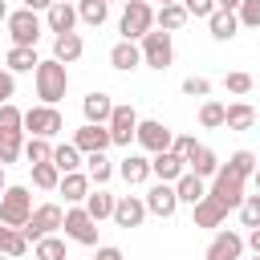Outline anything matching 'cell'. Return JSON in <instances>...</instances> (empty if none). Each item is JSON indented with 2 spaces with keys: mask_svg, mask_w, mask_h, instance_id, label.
<instances>
[{
  "mask_svg": "<svg viewBox=\"0 0 260 260\" xmlns=\"http://www.w3.org/2000/svg\"><path fill=\"white\" fill-rule=\"evenodd\" d=\"M256 175V154L252 150H236L232 158H228V167H219V175H215V183L207 187V195L211 199H219L228 211L236 207L240 211V203H244V183Z\"/></svg>",
  "mask_w": 260,
  "mask_h": 260,
  "instance_id": "obj_1",
  "label": "cell"
},
{
  "mask_svg": "<svg viewBox=\"0 0 260 260\" xmlns=\"http://www.w3.org/2000/svg\"><path fill=\"white\" fill-rule=\"evenodd\" d=\"M32 77H37V98H41L45 106H57V102L65 98V89H69V73H65V65H61L57 57L41 61Z\"/></svg>",
  "mask_w": 260,
  "mask_h": 260,
  "instance_id": "obj_2",
  "label": "cell"
},
{
  "mask_svg": "<svg viewBox=\"0 0 260 260\" xmlns=\"http://www.w3.org/2000/svg\"><path fill=\"white\" fill-rule=\"evenodd\" d=\"M32 195H28V187H4V195H0V223L4 228H24L28 219H32Z\"/></svg>",
  "mask_w": 260,
  "mask_h": 260,
  "instance_id": "obj_3",
  "label": "cell"
},
{
  "mask_svg": "<svg viewBox=\"0 0 260 260\" xmlns=\"http://www.w3.org/2000/svg\"><path fill=\"white\" fill-rule=\"evenodd\" d=\"M150 24H154V8L146 4V0H126V8H122V41H142L146 32H150Z\"/></svg>",
  "mask_w": 260,
  "mask_h": 260,
  "instance_id": "obj_4",
  "label": "cell"
},
{
  "mask_svg": "<svg viewBox=\"0 0 260 260\" xmlns=\"http://www.w3.org/2000/svg\"><path fill=\"white\" fill-rule=\"evenodd\" d=\"M61 223H65V211H61L57 203H41V207L32 211V219H28L20 232H24V240H28V244H41V240H45V236H53Z\"/></svg>",
  "mask_w": 260,
  "mask_h": 260,
  "instance_id": "obj_5",
  "label": "cell"
},
{
  "mask_svg": "<svg viewBox=\"0 0 260 260\" xmlns=\"http://www.w3.org/2000/svg\"><path fill=\"white\" fill-rule=\"evenodd\" d=\"M24 130H32V138H53L65 130V118L57 106H32L24 110Z\"/></svg>",
  "mask_w": 260,
  "mask_h": 260,
  "instance_id": "obj_6",
  "label": "cell"
},
{
  "mask_svg": "<svg viewBox=\"0 0 260 260\" xmlns=\"http://www.w3.org/2000/svg\"><path fill=\"white\" fill-rule=\"evenodd\" d=\"M8 32H12V45H24L32 49L41 41V16L32 8H20V12H8Z\"/></svg>",
  "mask_w": 260,
  "mask_h": 260,
  "instance_id": "obj_7",
  "label": "cell"
},
{
  "mask_svg": "<svg viewBox=\"0 0 260 260\" xmlns=\"http://www.w3.org/2000/svg\"><path fill=\"white\" fill-rule=\"evenodd\" d=\"M61 228H65V236H69V240H77V244H85V248H93V244H98V219H93L85 207H69Z\"/></svg>",
  "mask_w": 260,
  "mask_h": 260,
  "instance_id": "obj_8",
  "label": "cell"
},
{
  "mask_svg": "<svg viewBox=\"0 0 260 260\" xmlns=\"http://www.w3.org/2000/svg\"><path fill=\"white\" fill-rule=\"evenodd\" d=\"M142 61L150 69H167L175 61V49H171V32H146L142 37Z\"/></svg>",
  "mask_w": 260,
  "mask_h": 260,
  "instance_id": "obj_9",
  "label": "cell"
},
{
  "mask_svg": "<svg viewBox=\"0 0 260 260\" xmlns=\"http://www.w3.org/2000/svg\"><path fill=\"white\" fill-rule=\"evenodd\" d=\"M138 146L142 150H150V154H162V150H171V142H175V134H171V126H162V122H154V118H146V122H138Z\"/></svg>",
  "mask_w": 260,
  "mask_h": 260,
  "instance_id": "obj_10",
  "label": "cell"
},
{
  "mask_svg": "<svg viewBox=\"0 0 260 260\" xmlns=\"http://www.w3.org/2000/svg\"><path fill=\"white\" fill-rule=\"evenodd\" d=\"M110 138H114V146H130V138L138 134V114H134V106H114V114H110Z\"/></svg>",
  "mask_w": 260,
  "mask_h": 260,
  "instance_id": "obj_11",
  "label": "cell"
},
{
  "mask_svg": "<svg viewBox=\"0 0 260 260\" xmlns=\"http://www.w3.org/2000/svg\"><path fill=\"white\" fill-rule=\"evenodd\" d=\"M146 211L158 215V219H171V215L179 211V191H175V183H154V187L146 191Z\"/></svg>",
  "mask_w": 260,
  "mask_h": 260,
  "instance_id": "obj_12",
  "label": "cell"
},
{
  "mask_svg": "<svg viewBox=\"0 0 260 260\" xmlns=\"http://www.w3.org/2000/svg\"><path fill=\"white\" fill-rule=\"evenodd\" d=\"M73 146H77L81 154H106V146H114L110 126H93V122H85V126L73 134Z\"/></svg>",
  "mask_w": 260,
  "mask_h": 260,
  "instance_id": "obj_13",
  "label": "cell"
},
{
  "mask_svg": "<svg viewBox=\"0 0 260 260\" xmlns=\"http://www.w3.org/2000/svg\"><path fill=\"white\" fill-rule=\"evenodd\" d=\"M142 219H146V199H138V195H118V203H114V223H118V228H142Z\"/></svg>",
  "mask_w": 260,
  "mask_h": 260,
  "instance_id": "obj_14",
  "label": "cell"
},
{
  "mask_svg": "<svg viewBox=\"0 0 260 260\" xmlns=\"http://www.w3.org/2000/svg\"><path fill=\"white\" fill-rule=\"evenodd\" d=\"M150 175H158V183H179L187 175V158H179L175 150H162L150 158Z\"/></svg>",
  "mask_w": 260,
  "mask_h": 260,
  "instance_id": "obj_15",
  "label": "cell"
},
{
  "mask_svg": "<svg viewBox=\"0 0 260 260\" xmlns=\"http://www.w3.org/2000/svg\"><path fill=\"white\" fill-rule=\"evenodd\" d=\"M240 256H244V236L236 232H219L207 244V260H240Z\"/></svg>",
  "mask_w": 260,
  "mask_h": 260,
  "instance_id": "obj_16",
  "label": "cell"
},
{
  "mask_svg": "<svg viewBox=\"0 0 260 260\" xmlns=\"http://www.w3.org/2000/svg\"><path fill=\"white\" fill-rule=\"evenodd\" d=\"M81 114H85V122H93V126H106V122H110V114H114V102H110V93H102V89L85 93V102H81Z\"/></svg>",
  "mask_w": 260,
  "mask_h": 260,
  "instance_id": "obj_17",
  "label": "cell"
},
{
  "mask_svg": "<svg viewBox=\"0 0 260 260\" xmlns=\"http://www.w3.org/2000/svg\"><path fill=\"white\" fill-rule=\"evenodd\" d=\"M223 219H228V207H223L219 199L203 195V199L195 203V228H219Z\"/></svg>",
  "mask_w": 260,
  "mask_h": 260,
  "instance_id": "obj_18",
  "label": "cell"
},
{
  "mask_svg": "<svg viewBox=\"0 0 260 260\" xmlns=\"http://www.w3.org/2000/svg\"><path fill=\"white\" fill-rule=\"evenodd\" d=\"M187 171L199 175V179H215V175H219V158H215V150H211V146H195V154L187 158Z\"/></svg>",
  "mask_w": 260,
  "mask_h": 260,
  "instance_id": "obj_19",
  "label": "cell"
},
{
  "mask_svg": "<svg viewBox=\"0 0 260 260\" xmlns=\"http://www.w3.org/2000/svg\"><path fill=\"white\" fill-rule=\"evenodd\" d=\"M49 28L57 32V37H65V32H73V24H77V8L73 4H65V0H57L53 8H49Z\"/></svg>",
  "mask_w": 260,
  "mask_h": 260,
  "instance_id": "obj_20",
  "label": "cell"
},
{
  "mask_svg": "<svg viewBox=\"0 0 260 260\" xmlns=\"http://www.w3.org/2000/svg\"><path fill=\"white\" fill-rule=\"evenodd\" d=\"M138 61H142V49H138L134 41H118V45L110 49V65H114V69H122V73H130Z\"/></svg>",
  "mask_w": 260,
  "mask_h": 260,
  "instance_id": "obj_21",
  "label": "cell"
},
{
  "mask_svg": "<svg viewBox=\"0 0 260 260\" xmlns=\"http://www.w3.org/2000/svg\"><path fill=\"white\" fill-rule=\"evenodd\" d=\"M118 175L134 187V183H146L150 179V158H142V154H126L122 158V167H118Z\"/></svg>",
  "mask_w": 260,
  "mask_h": 260,
  "instance_id": "obj_22",
  "label": "cell"
},
{
  "mask_svg": "<svg viewBox=\"0 0 260 260\" xmlns=\"http://www.w3.org/2000/svg\"><path fill=\"white\" fill-rule=\"evenodd\" d=\"M114 203H118V199H114L110 191H102V187L85 195V211H89L98 223H102V219H114Z\"/></svg>",
  "mask_w": 260,
  "mask_h": 260,
  "instance_id": "obj_23",
  "label": "cell"
},
{
  "mask_svg": "<svg viewBox=\"0 0 260 260\" xmlns=\"http://www.w3.org/2000/svg\"><path fill=\"white\" fill-rule=\"evenodd\" d=\"M207 28H211V37H215V41H232V37H236V28H240V16L219 8V12H211Z\"/></svg>",
  "mask_w": 260,
  "mask_h": 260,
  "instance_id": "obj_24",
  "label": "cell"
},
{
  "mask_svg": "<svg viewBox=\"0 0 260 260\" xmlns=\"http://www.w3.org/2000/svg\"><path fill=\"white\" fill-rule=\"evenodd\" d=\"M81 49H85V45H81V37H77V32H65V37H53V57H57L61 65H69V61H77V57H81Z\"/></svg>",
  "mask_w": 260,
  "mask_h": 260,
  "instance_id": "obj_25",
  "label": "cell"
},
{
  "mask_svg": "<svg viewBox=\"0 0 260 260\" xmlns=\"http://www.w3.org/2000/svg\"><path fill=\"white\" fill-rule=\"evenodd\" d=\"M4 61H8V69H12V73H28V69L37 73V65H41V57H37V49H24V45H12Z\"/></svg>",
  "mask_w": 260,
  "mask_h": 260,
  "instance_id": "obj_26",
  "label": "cell"
},
{
  "mask_svg": "<svg viewBox=\"0 0 260 260\" xmlns=\"http://www.w3.org/2000/svg\"><path fill=\"white\" fill-rule=\"evenodd\" d=\"M69 203H81L85 195H89V175H81V171H73V175H61V187H57Z\"/></svg>",
  "mask_w": 260,
  "mask_h": 260,
  "instance_id": "obj_27",
  "label": "cell"
},
{
  "mask_svg": "<svg viewBox=\"0 0 260 260\" xmlns=\"http://www.w3.org/2000/svg\"><path fill=\"white\" fill-rule=\"evenodd\" d=\"M154 20H158V28H162V32H175V28H183L191 16H187V8H183V4H162V8L154 12Z\"/></svg>",
  "mask_w": 260,
  "mask_h": 260,
  "instance_id": "obj_28",
  "label": "cell"
},
{
  "mask_svg": "<svg viewBox=\"0 0 260 260\" xmlns=\"http://www.w3.org/2000/svg\"><path fill=\"white\" fill-rule=\"evenodd\" d=\"M223 126H228V130H252V126H256V110H252L248 102H232Z\"/></svg>",
  "mask_w": 260,
  "mask_h": 260,
  "instance_id": "obj_29",
  "label": "cell"
},
{
  "mask_svg": "<svg viewBox=\"0 0 260 260\" xmlns=\"http://www.w3.org/2000/svg\"><path fill=\"white\" fill-rule=\"evenodd\" d=\"M175 191H179V203H191V207H195V203H199V199L207 195L203 179H199V175H191V171H187V175H183V179L175 183Z\"/></svg>",
  "mask_w": 260,
  "mask_h": 260,
  "instance_id": "obj_30",
  "label": "cell"
},
{
  "mask_svg": "<svg viewBox=\"0 0 260 260\" xmlns=\"http://www.w3.org/2000/svg\"><path fill=\"white\" fill-rule=\"evenodd\" d=\"M0 252H4V256H12V260H20V256L28 252L24 232H20V228H0Z\"/></svg>",
  "mask_w": 260,
  "mask_h": 260,
  "instance_id": "obj_31",
  "label": "cell"
},
{
  "mask_svg": "<svg viewBox=\"0 0 260 260\" xmlns=\"http://www.w3.org/2000/svg\"><path fill=\"white\" fill-rule=\"evenodd\" d=\"M53 167H57L61 175H73V171L81 167V150H77L73 142H65V146H53Z\"/></svg>",
  "mask_w": 260,
  "mask_h": 260,
  "instance_id": "obj_32",
  "label": "cell"
},
{
  "mask_svg": "<svg viewBox=\"0 0 260 260\" xmlns=\"http://www.w3.org/2000/svg\"><path fill=\"white\" fill-rule=\"evenodd\" d=\"M24 130H0V162H16V154H24Z\"/></svg>",
  "mask_w": 260,
  "mask_h": 260,
  "instance_id": "obj_33",
  "label": "cell"
},
{
  "mask_svg": "<svg viewBox=\"0 0 260 260\" xmlns=\"http://www.w3.org/2000/svg\"><path fill=\"white\" fill-rule=\"evenodd\" d=\"M85 167H89V183H98V187H106L110 175H114V167H110L106 154H85Z\"/></svg>",
  "mask_w": 260,
  "mask_h": 260,
  "instance_id": "obj_34",
  "label": "cell"
},
{
  "mask_svg": "<svg viewBox=\"0 0 260 260\" xmlns=\"http://www.w3.org/2000/svg\"><path fill=\"white\" fill-rule=\"evenodd\" d=\"M32 183H37L41 191H57V187H61V171H57L53 162H37V167H32Z\"/></svg>",
  "mask_w": 260,
  "mask_h": 260,
  "instance_id": "obj_35",
  "label": "cell"
},
{
  "mask_svg": "<svg viewBox=\"0 0 260 260\" xmlns=\"http://www.w3.org/2000/svg\"><path fill=\"white\" fill-rule=\"evenodd\" d=\"M24 158H28V167H37V162H53V146H49V138H28V142H24Z\"/></svg>",
  "mask_w": 260,
  "mask_h": 260,
  "instance_id": "obj_36",
  "label": "cell"
},
{
  "mask_svg": "<svg viewBox=\"0 0 260 260\" xmlns=\"http://www.w3.org/2000/svg\"><path fill=\"white\" fill-rule=\"evenodd\" d=\"M77 20H85L89 28H98L106 20V0H81L77 4Z\"/></svg>",
  "mask_w": 260,
  "mask_h": 260,
  "instance_id": "obj_37",
  "label": "cell"
},
{
  "mask_svg": "<svg viewBox=\"0 0 260 260\" xmlns=\"http://www.w3.org/2000/svg\"><path fill=\"white\" fill-rule=\"evenodd\" d=\"M32 256H37V260H69V256H65V240H57V236H45V240L32 248Z\"/></svg>",
  "mask_w": 260,
  "mask_h": 260,
  "instance_id": "obj_38",
  "label": "cell"
},
{
  "mask_svg": "<svg viewBox=\"0 0 260 260\" xmlns=\"http://www.w3.org/2000/svg\"><path fill=\"white\" fill-rule=\"evenodd\" d=\"M199 122H203L207 130L223 126V122H228V106H219V102H203V106H199Z\"/></svg>",
  "mask_w": 260,
  "mask_h": 260,
  "instance_id": "obj_39",
  "label": "cell"
},
{
  "mask_svg": "<svg viewBox=\"0 0 260 260\" xmlns=\"http://www.w3.org/2000/svg\"><path fill=\"white\" fill-rule=\"evenodd\" d=\"M240 223H244V228H260V191H256V195H244V203H240Z\"/></svg>",
  "mask_w": 260,
  "mask_h": 260,
  "instance_id": "obj_40",
  "label": "cell"
},
{
  "mask_svg": "<svg viewBox=\"0 0 260 260\" xmlns=\"http://www.w3.org/2000/svg\"><path fill=\"white\" fill-rule=\"evenodd\" d=\"M0 130H24V114H20L12 102L0 106Z\"/></svg>",
  "mask_w": 260,
  "mask_h": 260,
  "instance_id": "obj_41",
  "label": "cell"
},
{
  "mask_svg": "<svg viewBox=\"0 0 260 260\" xmlns=\"http://www.w3.org/2000/svg\"><path fill=\"white\" fill-rule=\"evenodd\" d=\"M183 8H187V16H195V20H211V12H219L215 0H183Z\"/></svg>",
  "mask_w": 260,
  "mask_h": 260,
  "instance_id": "obj_42",
  "label": "cell"
},
{
  "mask_svg": "<svg viewBox=\"0 0 260 260\" xmlns=\"http://www.w3.org/2000/svg\"><path fill=\"white\" fill-rule=\"evenodd\" d=\"M236 16H240V24H248V28H260V0H244Z\"/></svg>",
  "mask_w": 260,
  "mask_h": 260,
  "instance_id": "obj_43",
  "label": "cell"
},
{
  "mask_svg": "<svg viewBox=\"0 0 260 260\" xmlns=\"http://www.w3.org/2000/svg\"><path fill=\"white\" fill-rule=\"evenodd\" d=\"M223 85H228V93H248V89H252V77H248L244 69H236V73L223 77Z\"/></svg>",
  "mask_w": 260,
  "mask_h": 260,
  "instance_id": "obj_44",
  "label": "cell"
},
{
  "mask_svg": "<svg viewBox=\"0 0 260 260\" xmlns=\"http://www.w3.org/2000/svg\"><path fill=\"white\" fill-rule=\"evenodd\" d=\"M183 93H187V98H207V93H211V81H207V77H187V81H183Z\"/></svg>",
  "mask_w": 260,
  "mask_h": 260,
  "instance_id": "obj_45",
  "label": "cell"
},
{
  "mask_svg": "<svg viewBox=\"0 0 260 260\" xmlns=\"http://www.w3.org/2000/svg\"><path fill=\"white\" fill-rule=\"evenodd\" d=\"M195 146H199V142H195V138H191V134H179V138H175V142H171V150H175V154H179V158H191V154H195Z\"/></svg>",
  "mask_w": 260,
  "mask_h": 260,
  "instance_id": "obj_46",
  "label": "cell"
},
{
  "mask_svg": "<svg viewBox=\"0 0 260 260\" xmlns=\"http://www.w3.org/2000/svg\"><path fill=\"white\" fill-rule=\"evenodd\" d=\"M12 89H16V81H12V73L8 69H0V106L12 98Z\"/></svg>",
  "mask_w": 260,
  "mask_h": 260,
  "instance_id": "obj_47",
  "label": "cell"
},
{
  "mask_svg": "<svg viewBox=\"0 0 260 260\" xmlns=\"http://www.w3.org/2000/svg\"><path fill=\"white\" fill-rule=\"evenodd\" d=\"M98 260H126V256H122V248H114V244H102V248H98Z\"/></svg>",
  "mask_w": 260,
  "mask_h": 260,
  "instance_id": "obj_48",
  "label": "cell"
},
{
  "mask_svg": "<svg viewBox=\"0 0 260 260\" xmlns=\"http://www.w3.org/2000/svg\"><path fill=\"white\" fill-rule=\"evenodd\" d=\"M53 4H57V0H24V8H32V12H41V8H45V12H49V8H53Z\"/></svg>",
  "mask_w": 260,
  "mask_h": 260,
  "instance_id": "obj_49",
  "label": "cell"
},
{
  "mask_svg": "<svg viewBox=\"0 0 260 260\" xmlns=\"http://www.w3.org/2000/svg\"><path fill=\"white\" fill-rule=\"evenodd\" d=\"M240 4L244 0H215V8H223V12H240Z\"/></svg>",
  "mask_w": 260,
  "mask_h": 260,
  "instance_id": "obj_50",
  "label": "cell"
},
{
  "mask_svg": "<svg viewBox=\"0 0 260 260\" xmlns=\"http://www.w3.org/2000/svg\"><path fill=\"white\" fill-rule=\"evenodd\" d=\"M248 248L260 256V228H252V232H248Z\"/></svg>",
  "mask_w": 260,
  "mask_h": 260,
  "instance_id": "obj_51",
  "label": "cell"
},
{
  "mask_svg": "<svg viewBox=\"0 0 260 260\" xmlns=\"http://www.w3.org/2000/svg\"><path fill=\"white\" fill-rule=\"evenodd\" d=\"M0 20H8V4L4 0H0Z\"/></svg>",
  "mask_w": 260,
  "mask_h": 260,
  "instance_id": "obj_52",
  "label": "cell"
},
{
  "mask_svg": "<svg viewBox=\"0 0 260 260\" xmlns=\"http://www.w3.org/2000/svg\"><path fill=\"white\" fill-rule=\"evenodd\" d=\"M252 183H256V191H260V167H256V175H252Z\"/></svg>",
  "mask_w": 260,
  "mask_h": 260,
  "instance_id": "obj_53",
  "label": "cell"
},
{
  "mask_svg": "<svg viewBox=\"0 0 260 260\" xmlns=\"http://www.w3.org/2000/svg\"><path fill=\"white\" fill-rule=\"evenodd\" d=\"M0 195H4V162H0Z\"/></svg>",
  "mask_w": 260,
  "mask_h": 260,
  "instance_id": "obj_54",
  "label": "cell"
},
{
  "mask_svg": "<svg viewBox=\"0 0 260 260\" xmlns=\"http://www.w3.org/2000/svg\"><path fill=\"white\" fill-rule=\"evenodd\" d=\"M162 4H183V0H162Z\"/></svg>",
  "mask_w": 260,
  "mask_h": 260,
  "instance_id": "obj_55",
  "label": "cell"
},
{
  "mask_svg": "<svg viewBox=\"0 0 260 260\" xmlns=\"http://www.w3.org/2000/svg\"><path fill=\"white\" fill-rule=\"evenodd\" d=\"M252 260H260V256H252Z\"/></svg>",
  "mask_w": 260,
  "mask_h": 260,
  "instance_id": "obj_56",
  "label": "cell"
},
{
  "mask_svg": "<svg viewBox=\"0 0 260 260\" xmlns=\"http://www.w3.org/2000/svg\"><path fill=\"white\" fill-rule=\"evenodd\" d=\"M146 4H150V0H146Z\"/></svg>",
  "mask_w": 260,
  "mask_h": 260,
  "instance_id": "obj_57",
  "label": "cell"
}]
</instances>
